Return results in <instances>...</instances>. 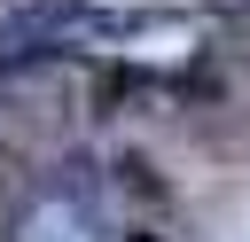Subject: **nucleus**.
Masks as SVG:
<instances>
[{
    "label": "nucleus",
    "instance_id": "obj_1",
    "mask_svg": "<svg viewBox=\"0 0 250 242\" xmlns=\"http://www.w3.org/2000/svg\"><path fill=\"white\" fill-rule=\"evenodd\" d=\"M8 242H94V219H86V195H39L16 226H8Z\"/></svg>",
    "mask_w": 250,
    "mask_h": 242
}]
</instances>
